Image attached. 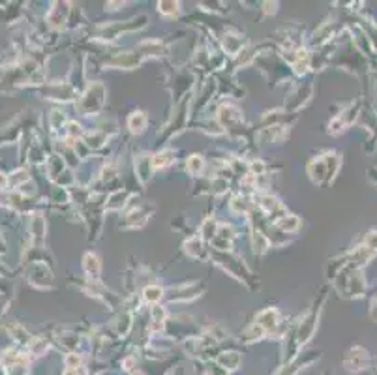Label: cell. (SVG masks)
Masks as SVG:
<instances>
[{
	"label": "cell",
	"mask_w": 377,
	"mask_h": 375,
	"mask_svg": "<svg viewBox=\"0 0 377 375\" xmlns=\"http://www.w3.org/2000/svg\"><path fill=\"white\" fill-rule=\"evenodd\" d=\"M146 126V115L143 111L139 113H133L131 115V119H129V128L131 131H143Z\"/></svg>",
	"instance_id": "6da1fadb"
},
{
	"label": "cell",
	"mask_w": 377,
	"mask_h": 375,
	"mask_svg": "<svg viewBox=\"0 0 377 375\" xmlns=\"http://www.w3.org/2000/svg\"><path fill=\"white\" fill-rule=\"evenodd\" d=\"M278 225L285 231H295L299 227V220H297V216H283L282 220L278 222Z\"/></svg>",
	"instance_id": "7a4b0ae2"
},
{
	"label": "cell",
	"mask_w": 377,
	"mask_h": 375,
	"mask_svg": "<svg viewBox=\"0 0 377 375\" xmlns=\"http://www.w3.org/2000/svg\"><path fill=\"white\" fill-rule=\"evenodd\" d=\"M163 297V293L160 287H146L145 289V299L148 302H156V300H160Z\"/></svg>",
	"instance_id": "3957f363"
},
{
	"label": "cell",
	"mask_w": 377,
	"mask_h": 375,
	"mask_svg": "<svg viewBox=\"0 0 377 375\" xmlns=\"http://www.w3.org/2000/svg\"><path fill=\"white\" fill-rule=\"evenodd\" d=\"M85 266H86V270H88V272H92V268H94V272H96V274L100 272V264H98V257L92 255V253H88V255L85 257Z\"/></svg>",
	"instance_id": "277c9868"
},
{
	"label": "cell",
	"mask_w": 377,
	"mask_h": 375,
	"mask_svg": "<svg viewBox=\"0 0 377 375\" xmlns=\"http://www.w3.org/2000/svg\"><path fill=\"white\" fill-rule=\"evenodd\" d=\"M366 248H370L372 251L377 250V231H372L368 237H366Z\"/></svg>",
	"instance_id": "5b68a950"
},
{
	"label": "cell",
	"mask_w": 377,
	"mask_h": 375,
	"mask_svg": "<svg viewBox=\"0 0 377 375\" xmlns=\"http://www.w3.org/2000/svg\"><path fill=\"white\" fill-rule=\"evenodd\" d=\"M160 6H162L160 9H162L163 13H177V4L175 2H169V4L167 2H160Z\"/></svg>",
	"instance_id": "8992f818"
},
{
	"label": "cell",
	"mask_w": 377,
	"mask_h": 375,
	"mask_svg": "<svg viewBox=\"0 0 377 375\" xmlns=\"http://www.w3.org/2000/svg\"><path fill=\"white\" fill-rule=\"evenodd\" d=\"M372 319L377 321V299L374 300V304H372Z\"/></svg>",
	"instance_id": "52a82bcc"
},
{
	"label": "cell",
	"mask_w": 377,
	"mask_h": 375,
	"mask_svg": "<svg viewBox=\"0 0 377 375\" xmlns=\"http://www.w3.org/2000/svg\"><path fill=\"white\" fill-rule=\"evenodd\" d=\"M4 182H6V179H4L2 175H0V184H2V186H4Z\"/></svg>",
	"instance_id": "ba28073f"
}]
</instances>
